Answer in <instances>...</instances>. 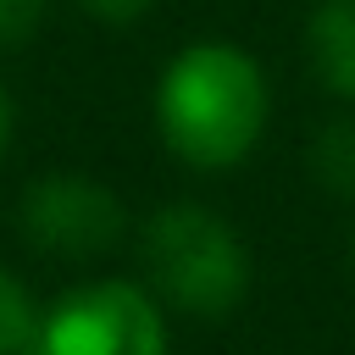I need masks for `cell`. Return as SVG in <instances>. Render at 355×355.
<instances>
[{
	"instance_id": "1",
	"label": "cell",
	"mask_w": 355,
	"mask_h": 355,
	"mask_svg": "<svg viewBox=\"0 0 355 355\" xmlns=\"http://www.w3.org/2000/svg\"><path fill=\"white\" fill-rule=\"evenodd\" d=\"M266 111L272 94L261 61L227 39H194L166 61L155 83L161 144L200 172L239 166L266 133Z\"/></svg>"
},
{
	"instance_id": "2",
	"label": "cell",
	"mask_w": 355,
	"mask_h": 355,
	"mask_svg": "<svg viewBox=\"0 0 355 355\" xmlns=\"http://www.w3.org/2000/svg\"><path fill=\"white\" fill-rule=\"evenodd\" d=\"M150 294L189 316H227L250 294V250L227 216L194 200H172L144 222L139 239Z\"/></svg>"
},
{
	"instance_id": "3",
	"label": "cell",
	"mask_w": 355,
	"mask_h": 355,
	"mask_svg": "<svg viewBox=\"0 0 355 355\" xmlns=\"http://www.w3.org/2000/svg\"><path fill=\"white\" fill-rule=\"evenodd\" d=\"M28 355H166L161 300L122 277L83 283L39 316Z\"/></svg>"
},
{
	"instance_id": "4",
	"label": "cell",
	"mask_w": 355,
	"mask_h": 355,
	"mask_svg": "<svg viewBox=\"0 0 355 355\" xmlns=\"http://www.w3.org/2000/svg\"><path fill=\"white\" fill-rule=\"evenodd\" d=\"M17 227L39 255L94 261V255H111L122 244L128 211L105 183L83 178V172H50V178H33L22 189Z\"/></svg>"
},
{
	"instance_id": "5",
	"label": "cell",
	"mask_w": 355,
	"mask_h": 355,
	"mask_svg": "<svg viewBox=\"0 0 355 355\" xmlns=\"http://www.w3.org/2000/svg\"><path fill=\"white\" fill-rule=\"evenodd\" d=\"M305 44H311L316 78L355 105V0H322L305 28Z\"/></svg>"
},
{
	"instance_id": "6",
	"label": "cell",
	"mask_w": 355,
	"mask_h": 355,
	"mask_svg": "<svg viewBox=\"0 0 355 355\" xmlns=\"http://www.w3.org/2000/svg\"><path fill=\"white\" fill-rule=\"evenodd\" d=\"M311 172L327 194L355 200V122H327L311 144Z\"/></svg>"
},
{
	"instance_id": "7",
	"label": "cell",
	"mask_w": 355,
	"mask_h": 355,
	"mask_svg": "<svg viewBox=\"0 0 355 355\" xmlns=\"http://www.w3.org/2000/svg\"><path fill=\"white\" fill-rule=\"evenodd\" d=\"M39 300H33V288L11 272V266H0V355H28L33 349V333H39Z\"/></svg>"
},
{
	"instance_id": "8",
	"label": "cell",
	"mask_w": 355,
	"mask_h": 355,
	"mask_svg": "<svg viewBox=\"0 0 355 355\" xmlns=\"http://www.w3.org/2000/svg\"><path fill=\"white\" fill-rule=\"evenodd\" d=\"M44 22V0H0V50H22Z\"/></svg>"
},
{
	"instance_id": "9",
	"label": "cell",
	"mask_w": 355,
	"mask_h": 355,
	"mask_svg": "<svg viewBox=\"0 0 355 355\" xmlns=\"http://www.w3.org/2000/svg\"><path fill=\"white\" fill-rule=\"evenodd\" d=\"M78 6H83V11H94L100 22H139L155 0H78Z\"/></svg>"
},
{
	"instance_id": "10",
	"label": "cell",
	"mask_w": 355,
	"mask_h": 355,
	"mask_svg": "<svg viewBox=\"0 0 355 355\" xmlns=\"http://www.w3.org/2000/svg\"><path fill=\"white\" fill-rule=\"evenodd\" d=\"M11 122H17V111H11V94L0 89V155H6V144H11Z\"/></svg>"
}]
</instances>
